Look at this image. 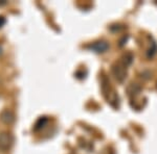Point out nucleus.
Returning a JSON list of instances; mask_svg holds the SVG:
<instances>
[{
	"mask_svg": "<svg viewBox=\"0 0 157 154\" xmlns=\"http://www.w3.org/2000/svg\"><path fill=\"white\" fill-rule=\"evenodd\" d=\"M91 49H92L93 51L98 52V53H102V52H105L106 50L108 49V44L106 42L94 43L93 45H91Z\"/></svg>",
	"mask_w": 157,
	"mask_h": 154,
	"instance_id": "nucleus-3",
	"label": "nucleus"
},
{
	"mask_svg": "<svg viewBox=\"0 0 157 154\" xmlns=\"http://www.w3.org/2000/svg\"><path fill=\"white\" fill-rule=\"evenodd\" d=\"M0 120L2 121V123L6 125H12L15 122V115L12 110L10 109H4L0 115Z\"/></svg>",
	"mask_w": 157,
	"mask_h": 154,
	"instance_id": "nucleus-2",
	"label": "nucleus"
},
{
	"mask_svg": "<svg viewBox=\"0 0 157 154\" xmlns=\"http://www.w3.org/2000/svg\"><path fill=\"white\" fill-rule=\"evenodd\" d=\"M1 53H2V47L0 46V54H1Z\"/></svg>",
	"mask_w": 157,
	"mask_h": 154,
	"instance_id": "nucleus-5",
	"label": "nucleus"
},
{
	"mask_svg": "<svg viewBox=\"0 0 157 154\" xmlns=\"http://www.w3.org/2000/svg\"><path fill=\"white\" fill-rule=\"evenodd\" d=\"M4 23H6V20H4L3 17H0V27H1Z\"/></svg>",
	"mask_w": 157,
	"mask_h": 154,
	"instance_id": "nucleus-4",
	"label": "nucleus"
},
{
	"mask_svg": "<svg viewBox=\"0 0 157 154\" xmlns=\"http://www.w3.org/2000/svg\"><path fill=\"white\" fill-rule=\"evenodd\" d=\"M13 143H14V140H13V136L11 133L6 132V131L0 133V150H10L13 146Z\"/></svg>",
	"mask_w": 157,
	"mask_h": 154,
	"instance_id": "nucleus-1",
	"label": "nucleus"
}]
</instances>
